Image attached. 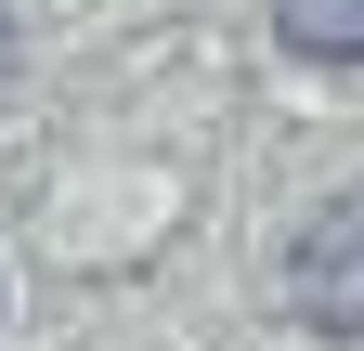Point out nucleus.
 Here are the masks:
<instances>
[{"instance_id":"nucleus-1","label":"nucleus","mask_w":364,"mask_h":351,"mask_svg":"<svg viewBox=\"0 0 364 351\" xmlns=\"http://www.w3.org/2000/svg\"><path fill=\"white\" fill-rule=\"evenodd\" d=\"M287 313L312 338H364V195H326L287 234Z\"/></svg>"},{"instance_id":"nucleus-2","label":"nucleus","mask_w":364,"mask_h":351,"mask_svg":"<svg viewBox=\"0 0 364 351\" xmlns=\"http://www.w3.org/2000/svg\"><path fill=\"white\" fill-rule=\"evenodd\" d=\"M273 39L299 65H364V0H273Z\"/></svg>"},{"instance_id":"nucleus-3","label":"nucleus","mask_w":364,"mask_h":351,"mask_svg":"<svg viewBox=\"0 0 364 351\" xmlns=\"http://www.w3.org/2000/svg\"><path fill=\"white\" fill-rule=\"evenodd\" d=\"M14 53H26V26H14V14H0V78H14Z\"/></svg>"}]
</instances>
